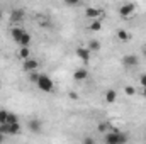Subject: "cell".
I'll return each mask as SVG.
<instances>
[{"label":"cell","instance_id":"obj_1","mask_svg":"<svg viewBox=\"0 0 146 144\" xmlns=\"http://www.w3.org/2000/svg\"><path fill=\"white\" fill-rule=\"evenodd\" d=\"M109 127H110V132L104 134L106 144H126L129 141V136L126 132H121L119 129H115L112 126H109Z\"/></svg>","mask_w":146,"mask_h":144},{"label":"cell","instance_id":"obj_2","mask_svg":"<svg viewBox=\"0 0 146 144\" xmlns=\"http://www.w3.org/2000/svg\"><path fill=\"white\" fill-rule=\"evenodd\" d=\"M37 88H39L41 92H44V93H49V92H53L54 83H53V80H51L48 75H41V76H39V81H37Z\"/></svg>","mask_w":146,"mask_h":144},{"label":"cell","instance_id":"obj_3","mask_svg":"<svg viewBox=\"0 0 146 144\" xmlns=\"http://www.w3.org/2000/svg\"><path fill=\"white\" fill-rule=\"evenodd\" d=\"M122 63H124L126 68H136L138 63H139V58H138L136 54H126V56L122 58Z\"/></svg>","mask_w":146,"mask_h":144},{"label":"cell","instance_id":"obj_4","mask_svg":"<svg viewBox=\"0 0 146 144\" xmlns=\"http://www.w3.org/2000/svg\"><path fill=\"white\" fill-rule=\"evenodd\" d=\"M22 68H24V71L33 73V71H36L37 68H39V63H37V59H34V58H29V59H26V61H24Z\"/></svg>","mask_w":146,"mask_h":144},{"label":"cell","instance_id":"obj_5","mask_svg":"<svg viewBox=\"0 0 146 144\" xmlns=\"http://www.w3.org/2000/svg\"><path fill=\"white\" fill-rule=\"evenodd\" d=\"M134 9H136V5L134 3H124V5H121V9H119V14H121V17H129V15H133V12H134Z\"/></svg>","mask_w":146,"mask_h":144},{"label":"cell","instance_id":"obj_6","mask_svg":"<svg viewBox=\"0 0 146 144\" xmlns=\"http://www.w3.org/2000/svg\"><path fill=\"white\" fill-rule=\"evenodd\" d=\"M102 15V10L100 9H95V7H87L85 9V17H88V19H99Z\"/></svg>","mask_w":146,"mask_h":144},{"label":"cell","instance_id":"obj_7","mask_svg":"<svg viewBox=\"0 0 146 144\" xmlns=\"http://www.w3.org/2000/svg\"><path fill=\"white\" fill-rule=\"evenodd\" d=\"M29 131L33 132V134H39L41 131H42V124H41V120H37V119H33V120H29Z\"/></svg>","mask_w":146,"mask_h":144},{"label":"cell","instance_id":"obj_8","mask_svg":"<svg viewBox=\"0 0 146 144\" xmlns=\"http://www.w3.org/2000/svg\"><path fill=\"white\" fill-rule=\"evenodd\" d=\"M87 78H88L87 68H78L76 71L73 73V80H75V81H83V80H87Z\"/></svg>","mask_w":146,"mask_h":144},{"label":"cell","instance_id":"obj_9","mask_svg":"<svg viewBox=\"0 0 146 144\" xmlns=\"http://www.w3.org/2000/svg\"><path fill=\"white\" fill-rule=\"evenodd\" d=\"M76 56H78L83 63H88V59H90V51H88V48H78V49H76Z\"/></svg>","mask_w":146,"mask_h":144},{"label":"cell","instance_id":"obj_10","mask_svg":"<svg viewBox=\"0 0 146 144\" xmlns=\"http://www.w3.org/2000/svg\"><path fill=\"white\" fill-rule=\"evenodd\" d=\"M24 29L22 27H12V31H10V36H12V39L15 41V42H19L21 41V37L24 36Z\"/></svg>","mask_w":146,"mask_h":144},{"label":"cell","instance_id":"obj_11","mask_svg":"<svg viewBox=\"0 0 146 144\" xmlns=\"http://www.w3.org/2000/svg\"><path fill=\"white\" fill-rule=\"evenodd\" d=\"M22 19H24V12H22V10L14 9V10L10 12V20H12V22H21Z\"/></svg>","mask_w":146,"mask_h":144},{"label":"cell","instance_id":"obj_12","mask_svg":"<svg viewBox=\"0 0 146 144\" xmlns=\"http://www.w3.org/2000/svg\"><path fill=\"white\" fill-rule=\"evenodd\" d=\"M31 41H33V37H31V34H29V32H24V36L21 37V41H19L17 44H19L21 48H29Z\"/></svg>","mask_w":146,"mask_h":144},{"label":"cell","instance_id":"obj_13","mask_svg":"<svg viewBox=\"0 0 146 144\" xmlns=\"http://www.w3.org/2000/svg\"><path fill=\"white\" fill-rule=\"evenodd\" d=\"M115 98H117V92H115V90L110 88V90L106 92V102H107V104H114Z\"/></svg>","mask_w":146,"mask_h":144},{"label":"cell","instance_id":"obj_14","mask_svg":"<svg viewBox=\"0 0 146 144\" xmlns=\"http://www.w3.org/2000/svg\"><path fill=\"white\" fill-rule=\"evenodd\" d=\"M17 56H19L21 59H24V61H26V59H29V58H31V49H29V48H21Z\"/></svg>","mask_w":146,"mask_h":144},{"label":"cell","instance_id":"obj_15","mask_svg":"<svg viewBox=\"0 0 146 144\" xmlns=\"http://www.w3.org/2000/svg\"><path fill=\"white\" fill-rule=\"evenodd\" d=\"M117 37H119V41L127 42V41L131 39V34H129L127 31H124V29H119V31H117Z\"/></svg>","mask_w":146,"mask_h":144},{"label":"cell","instance_id":"obj_16","mask_svg":"<svg viewBox=\"0 0 146 144\" xmlns=\"http://www.w3.org/2000/svg\"><path fill=\"white\" fill-rule=\"evenodd\" d=\"M88 51H100V41L92 39V41L88 42Z\"/></svg>","mask_w":146,"mask_h":144},{"label":"cell","instance_id":"obj_17","mask_svg":"<svg viewBox=\"0 0 146 144\" xmlns=\"http://www.w3.org/2000/svg\"><path fill=\"white\" fill-rule=\"evenodd\" d=\"M102 29V20L100 19H97V20H94L92 24H90V31H94V32H99Z\"/></svg>","mask_w":146,"mask_h":144},{"label":"cell","instance_id":"obj_18","mask_svg":"<svg viewBox=\"0 0 146 144\" xmlns=\"http://www.w3.org/2000/svg\"><path fill=\"white\" fill-rule=\"evenodd\" d=\"M5 124H9V126H12V124H19V117H17L15 114L9 112V117H7V122H5Z\"/></svg>","mask_w":146,"mask_h":144},{"label":"cell","instance_id":"obj_19","mask_svg":"<svg viewBox=\"0 0 146 144\" xmlns=\"http://www.w3.org/2000/svg\"><path fill=\"white\" fill-rule=\"evenodd\" d=\"M21 131H22L21 124H12L10 126V136H17V134H21Z\"/></svg>","mask_w":146,"mask_h":144},{"label":"cell","instance_id":"obj_20","mask_svg":"<svg viewBox=\"0 0 146 144\" xmlns=\"http://www.w3.org/2000/svg\"><path fill=\"white\" fill-rule=\"evenodd\" d=\"M0 134L2 136H10V126L9 124H0Z\"/></svg>","mask_w":146,"mask_h":144},{"label":"cell","instance_id":"obj_21","mask_svg":"<svg viewBox=\"0 0 146 144\" xmlns=\"http://www.w3.org/2000/svg\"><path fill=\"white\" fill-rule=\"evenodd\" d=\"M109 122H100L99 126H97V131L99 132H102V134H107V129H109Z\"/></svg>","mask_w":146,"mask_h":144},{"label":"cell","instance_id":"obj_22","mask_svg":"<svg viewBox=\"0 0 146 144\" xmlns=\"http://www.w3.org/2000/svg\"><path fill=\"white\" fill-rule=\"evenodd\" d=\"M7 117H9V112L5 108H0V124H5L7 122Z\"/></svg>","mask_w":146,"mask_h":144},{"label":"cell","instance_id":"obj_23","mask_svg":"<svg viewBox=\"0 0 146 144\" xmlns=\"http://www.w3.org/2000/svg\"><path fill=\"white\" fill-rule=\"evenodd\" d=\"M39 76H41V75H39L37 71H33V73H29V80H31L33 83H36V85H37V81H39Z\"/></svg>","mask_w":146,"mask_h":144},{"label":"cell","instance_id":"obj_24","mask_svg":"<svg viewBox=\"0 0 146 144\" xmlns=\"http://www.w3.org/2000/svg\"><path fill=\"white\" fill-rule=\"evenodd\" d=\"M124 93H126V95H129V97H133V95L136 93V90H134V87H129V85H127V87L124 88Z\"/></svg>","mask_w":146,"mask_h":144},{"label":"cell","instance_id":"obj_25","mask_svg":"<svg viewBox=\"0 0 146 144\" xmlns=\"http://www.w3.org/2000/svg\"><path fill=\"white\" fill-rule=\"evenodd\" d=\"M139 81H141V85H143V88H146V75H141V78H139Z\"/></svg>","mask_w":146,"mask_h":144},{"label":"cell","instance_id":"obj_26","mask_svg":"<svg viewBox=\"0 0 146 144\" xmlns=\"http://www.w3.org/2000/svg\"><path fill=\"white\" fill-rule=\"evenodd\" d=\"M83 144H95V143H94L92 137H85V139H83Z\"/></svg>","mask_w":146,"mask_h":144},{"label":"cell","instance_id":"obj_27","mask_svg":"<svg viewBox=\"0 0 146 144\" xmlns=\"http://www.w3.org/2000/svg\"><path fill=\"white\" fill-rule=\"evenodd\" d=\"M70 98H73V100H76V98H78V95H76V93H70Z\"/></svg>","mask_w":146,"mask_h":144},{"label":"cell","instance_id":"obj_28","mask_svg":"<svg viewBox=\"0 0 146 144\" xmlns=\"http://www.w3.org/2000/svg\"><path fill=\"white\" fill-rule=\"evenodd\" d=\"M3 141H5V136H2V134H0V144L3 143Z\"/></svg>","mask_w":146,"mask_h":144},{"label":"cell","instance_id":"obj_29","mask_svg":"<svg viewBox=\"0 0 146 144\" xmlns=\"http://www.w3.org/2000/svg\"><path fill=\"white\" fill-rule=\"evenodd\" d=\"M141 95H143V97L146 98V88H143V92H141Z\"/></svg>","mask_w":146,"mask_h":144},{"label":"cell","instance_id":"obj_30","mask_svg":"<svg viewBox=\"0 0 146 144\" xmlns=\"http://www.w3.org/2000/svg\"><path fill=\"white\" fill-rule=\"evenodd\" d=\"M2 17H3V12H2V10H0V20H2Z\"/></svg>","mask_w":146,"mask_h":144},{"label":"cell","instance_id":"obj_31","mask_svg":"<svg viewBox=\"0 0 146 144\" xmlns=\"http://www.w3.org/2000/svg\"><path fill=\"white\" fill-rule=\"evenodd\" d=\"M145 54H146V51H145Z\"/></svg>","mask_w":146,"mask_h":144}]
</instances>
